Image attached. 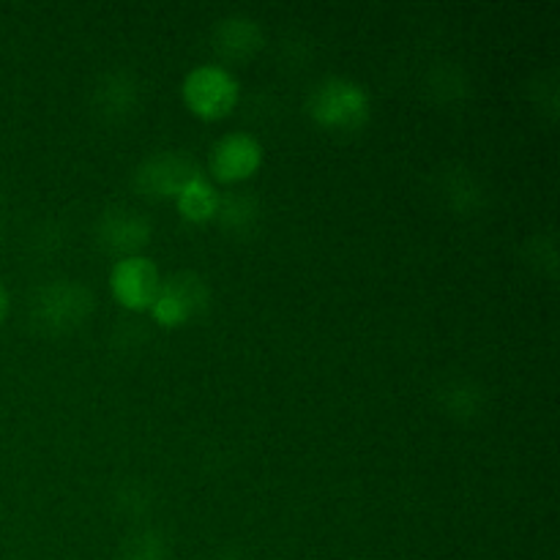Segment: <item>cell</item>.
Segmentation results:
<instances>
[{
  "instance_id": "1",
  "label": "cell",
  "mask_w": 560,
  "mask_h": 560,
  "mask_svg": "<svg viewBox=\"0 0 560 560\" xmlns=\"http://www.w3.org/2000/svg\"><path fill=\"white\" fill-rule=\"evenodd\" d=\"M96 299L80 279H49L31 299V320L44 334H69L91 317Z\"/></svg>"
},
{
  "instance_id": "2",
  "label": "cell",
  "mask_w": 560,
  "mask_h": 560,
  "mask_svg": "<svg viewBox=\"0 0 560 560\" xmlns=\"http://www.w3.org/2000/svg\"><path fill=\"white\" fill-rule=\"evenodd\" d=\"M306 109L326 129L353 131L370 120L372 98L370 91L353 77L331 74L312 88Z\"/></svg>"
},
{
  "instance_id": "3",
  "label": "cell",
  "mask_w": 560,
  "mask_h": 560,
  "mask_svg": "<svg viewBox=\"0 0 560 560\" xmlns=\"http://www.w3.org/2000/svg\"><path fill=\"white\" fill-rule=\"evenodd\" d=\"M211 306V284L197 271H175L162 279L156 299L148 306L153 320L162 326H180L191 317L202 315Z\"/></svg>"
},
{
  "instance_id": "4",
  "label": "cell",
  "mask_w": 560,
  "mask_h": 560,
  "mask_svg": "<svg viewBox=\"0 0 560 560\" xmlns=\"http://www.w3.org/2000/svg\"><path fill=\"white\" fill-rule=\"evenodd\" d=\"M238 96L241 85L228 66L200 63L184 77V102L200 118H224Z\"/></svg>"
},
{
  "instance_id": "5",
  "label": "cell",
  "mask_w": 560,
  "mask_h": 560,
  "mask_svg": "<svg viewBox=\"0 0 560 560\" xmlns=\"http://www.w3.org/2000/svg\"><path fill=\"white\" fill-rule=\"evenodd\" d=\"M200 173L202 170L197 167V162L189 153L164 148V151L148 153L135 167L131 180H135V189L148 197H175Z\"/></svg>"
},
{
  "instance_id": "6",
  "label": "cell",
  "mask_w": 560,
  "mask_h": 560,
  "mask_svg": "<svg viewBox=\"0 0 560 560\" xmlns=\"http://www.w3.org/2000/svg\"><path fill=\"white\" fill-rule=\"evenodd\" d=\"M153 224L148 213L135 206H109L104 208L96 222V241L104 252L118 257L140 255L142 246L151 241Z\"/></svg>"
},
{
  "instance_id": "7",
  "label": "cell",
  "mask_w": 560,
  "mask_h": 560,
  "mask_svg": "<svg viewBox=\"0 0 560 560\" xmlns=\"http://www.w3.org/2000/svg\"><path fill=\"white\" fill-rule=\"evenodd\" d=\"M162 284L156 262L145 255L118 257L109 273V288L113 295L129 310H148L156 299V290Z\"/></svg>"
},
{
  "instance_id": "8",
  "label": "cell",
  "mask_w": 560,
  "mask_h": 560,
  "mask_svg": "<svg viewBox=\"0 0 560 560\" xmlns=\"http://www.w3.org/2000/svg\"><path fill=\"white\" fill-rule=\"evenodd\" d=\"M262 164V145L249 131H228L211 148V170L222 180H241Z\"/></svg>"
},
{
  "instance_id": "9",
  "label": "cell",
  "mask_w": 560,
  "mask_h": 560,
  "mask_svg": "<svg viewBox=\"0 0 560 560\" xmlns=\"http://www.w3.org/2000/svg\"><path fill=\"white\" fill-rule=\"evenodd\" d=\"M266 42L262 25L255 16L244 14V11H233L224 14L222 20L213 25L211 44L224 60H246L257 52Z\"/></svg>"
},
{
  "instance_id": "10",
  "label": "cell",
  "mask_w": 560,
  "mask_h": 560,
  "mask_svg": "<svg viewBox=\"0 0 560 560\" xmlns=\"http://www.w3.org/2000/svg\"><path fill=\"white\" fill-rule=\"evenodd\" d=\"M140 104V82L131 71L113 69L93 88V109L104 120H126Z\"/></svg>"
},
{
  "instance_id": "11",
  "label": "cell",
  "mask_w": 560,
  "mask_h": 560,
  "mask_svg": "<svg viewBox=\"0 0 560 560\" xmlns=\"http://www.w3.org/2000/svg\"><path fill=\"white\" fill-rule=\"evenodd\" d=\"M262 206L257 200L255 191L249 189H230L224 195H219L217 206V222L219 228L228 230L233 235H249L252 230L260 224Z\"/></svg>"
},
{
  "instance_id": "12",
  "label": "cell",
  "mask_w": 560,
  "mask_h": 560,
  "mask_svg": "<svg viewBox=\"0 0 560 560\" xmlns=\"http://www.w3.org/2000/svg\"><path fill=\"white\" fill-rule=\"evenodd\" d=\"M438 195L459 213H476L485 202V186L468 167H446L438 178Z\"/></svg>"
},
{
  "instance_id": "13",
  "label": "cell",
  "mask_w": 560,
  "mask_h": 560,
  "mask_svg": "<svg viewBox=\"0 0 560 560\" xmlns=\"http://www.w3.org/2000/svg\"><path fill=\"white\" fill-rule=\"evenodd\" d=\"M438 402L446 410L452 419L468 421L485 410L487 392L481 388L479 381L470 377H448L441 388H438Z\"/></svg>"
},
{
  "instance_id": "14",
  "label": "cell",
  "mask_w": 560,
  "mask_h": 560,
  "mask_svg": "<svg viewBox=\"0 0 560 560\" xmlns=\"http://www.w3.org/2000/svg\"><path fill=\"white\" fill-rule=\"evenodd\" d=\"M219 195L222 191L211 184V178L206 173H200L175 195V202H178V211L186 219H191V222H208V219L217 217Z\"/></svg>"
},
{
  "instance_id": "15",
  "label": "cell",
  "mask_w": 560,
  "mask_h": 560,
  "mask_svg": "<svg viewBox=\"0 0 560 560\" xmlns=\"http://www.w3.org/2000/svg\"><path fill=\"white\" fill-rule=\"evenodd\" d=\"M118 560H173V550L162 530L140 528L126 536Z\"/></svg>"
},
{
  "instance_id": "16",
  "label": "cell",
  "mask_w": 560,
  "mask_h": 560,
  "mask_svg": "<svg viewBox=\"0 0 560 560\" xmlns=\"http://www.w3.org/2000/svg\"><path fill=\"white\" fill-rule=\"evenodd\" d=\"M523 257L525 262H530L534 268L547 273L558 271V249H556V238L550 233H539L530 235L528 241L523 244Z\"/></svg>"
},
{
  "instance_id": "17",
  "label": "cell",
  "mask_w": 560,
  "mask_h": 560,
  "mask_svg": "<svg viewBox=\"0 0 560 560\" xmlns=\"http://www.w3.org/2000/svg\"><path fill=\"white\" fill-rule=\"evenodd\" d=\"M118 503L126 514H145L148 506H151V498H148V490L142 485L126 481V485H120Z\"/></svg>"
},
{
  "instance_id": "18",
  "label": "cell",
  "mask_w": 560,
  "mask_h": 560,
  "mask_svg": "<svg viewBox=\"0 0 560 560\" xmlns=\"http://www.w3.org/2000/svg\"><path fill=\"white\" fill-rule=\"evenodd\" d=\"M5 315H9V290H5L3 279H0V323L5 320Z\"/></svg>"
},
{
  "instance_id": "19",
  "label": "cell",
  "mask_w": 560,
  "mask_h": 560,
  "mask_svg": "<svg viewBox=\"0 0 560 560\" xmlns=\"http://www.w3.org/2000/svg\"><path fill=\"white\" fill-rule=\"evenodd\" d=\"M0 233H3V213H0Z\"/></svg>"
}]
</instances>
